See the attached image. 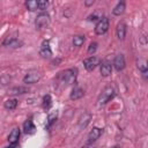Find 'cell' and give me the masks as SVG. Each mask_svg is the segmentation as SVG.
Masks as SVG:
<instances>
[{"instance_id": "1", "label": "cell", "mask_w": 148, "mask_h": 148, "mask_svg": "<svg viewBox=\"0 0 148 148\" xmlns=\"http://www.w3.org/2000/svg\"><path fill=\"white\" fill-rule=\"evenodd\" d=\"M77 71L76 68H68L58 74V80L64 84H73L76 81Z\"/></svg>"}, {"instance_id": "2", "label": "cell", "mask_w": 148, "mask_h": 148, "mask_svg": "<svg viewBox=\"0 0 148 148\" xmlns=\"http://www.w3.org/2000/svg\"><path fill=\"white\" fill-rule=\"evenodd\" d=\"M114 95H116V92H114V88H113V87H111V86L105 87V88L101 91V94L98 95L97 104H98L99 106L105 105L106 103H109V102L114 97Z\"/></svg>"}, {"instance_id": "3", "label": "cell", "mask_w": 148, "mask_h": 148, "mask_svg": "<svg viewBox=\"0 0 148 148\" xmlns=\"http://www.w3.org/2000/svg\"><path fill=\"white\" fill-rule=\"evenodd\" d=\"M109 25H110L109 18H108L106 16H102V17L97 21V23H96V25H95V34L98 35V36L104 35V34L109 30Z\"/></svg>"}, {"instance_id": "4", "label": "cell", "mask_w": 148, "mask_h": 148, "mask_svg": "<svg viewBox=\"0 0 148 148\" xmlns=\"http://www.w3.org/2000/svg\"><path fill=\"white\" fill-rule=\"evenodd\" d=\"M40 79H42V74H40L39 71H37V69H30L24 75L23 82L27 83V84H32V83H37Z\"/></svg>"}, {"instance_id": "5", "label": "cell", "mask_w": 148, "mask_h": 148, "mask_svg": "<svg viewBox=\"0 0 148 148\" xmlns=\"http://www.w3.org/2000/svg\"><path fill=\"white\" fill-rule=\"evenodd\" d=\"M50 23V15L45 12H42L39 13L37 16H36V20H35V25L38 28V29H43L45 27H47Z\"/></svg>"}, {"instance_id": "6", "label": "cell", "mask_w": 148, "mask_h": 148, "mask_svg": "<svg viewBox=\"0 0 148 148\" xmlns=\"http://www.w3.org/2000/svg\"><path fill=\"white\" fill-rule=\"evenodd\" d=\"M98 65H99V58H97L95 56H91L83 60V66L88 72H92Z\"/></svg>"}, {"instance_id": "7", "label": "cell", "mask_w": 148, "mask_h": 148, "mask_svg": "<svg viewBox=\"0 0 148 148\" xmlns=\"http://www.w3.org/2000/svg\"><path fill=\"white\" fill-rule=\"evenodd\" d=\"M125 66H126V61H125L124 54H121V53L117 54L114 57V59H113V67L116 68V71L120 72V71H123L125 68Z\"/></svg>"}, {"instance_id": "8", "label": "cell", "mask_w": 148, "mask_h": 148, "mask_svg": "<svg viewBox=\"0 0 148 148\" xmlns=\"http://www.w3.org/2000/svg\"><path fill=\"white\" fill-rule=\"evenodd\" d=\"M39 54L43 58H50L52 56V51H51V46H50V42L49 40H43L40 49H39Z\"/></svg>"}, {"instance_id": "9", "label": "cell", "mask_w": 148, "mask_h": 148, "mask_svg": "<svg viewBox=\"0 0 148 148\" xmlns=\"http://www.w3.org/2000/svg\"><path fill=\"white\" fill-rule=\"evenodd\" d=\"M91 120V113L90 112H83L80 117H79V120H77V125L80 128H86L89 123Z\"/></svg>"}, {"instance_id": "10", "label": "cell", "mask_w": 148, "mask_h": 148, "mask_svg": "<svg viewBox=\"0 0 148 148\" xmlns=\"http://www.w3.org/2000/svg\"><path fill=\"white\" fill-rule=\"evenodd\" d=\"M102 128H99V127H92L91 130H90V132L88 133V143H92V142H95L97 139H99V136L102 135Z\"/></svg>"}, {"instance_id": "11", "label": "cell", "mask_w": 148, "mask_h": 148, "mask_svg": "<svg viewBox=\"0 0 148 148\" xmlns=\"http://www.w3.org/2000/svg\"><path fill=\"white\" fill-rule=\"evenodd\" d=\"M2 45L3 46H9V47H21L23 45V43L17 39L16 37H7L3 42H2Z\"/></svg>"}, {"instance_id": "12", "label": "cell", "mask_w": 148, "mask_h": 148, "mask_svg": "<svg viewBox=\"0 0 148 148\" xmlns=\"http://www.w3.org/2000/svg\"><path fill=\"white\" fill-rule=\"evenodd\" d=\"M20 134H21V131L18 127H15L10 131V133L8 134V142L9 145H17L18 142V139H20Z\"/></svg>"}, {"instance_id": "13", "label": "cell", "mask_w": 148, "mask_h": 148, "mask_svg": "<svg viewBox=\"0 0 148 148\" xmlns=\"http://www.w3.org/2000/svg\"><path fill=\"white\" fill-rule=\"evenodd\" d=\"M126 31H127V27L124 22H119L117 28H116V36L118 39L120 40H124L125 39V36H126Z\"/></svg>"}, {"instance_id": "14", "label": "cell", "mask_w": 148, "mask_h": 148, "mask_svg": "<svg viewBox=\"0 0 148 148\" xmlns=\"http://www.w3.org/2000/svg\"><path fill=\"white\" fill-rule=\"evenodd\" d=\"M23 132L25 134H34L36 132V126H35V124H34L31 118H29V119H27L24 121V124H23Z\"/></svg>"}, {"instance_id": "15", "label": "cell", "mask_w": 148, "mask_h": 148, "mask_svg": "<svg viewBox=\"0 0 148 148\" xmlns=\"http://www.w3.org/2000/svg\"><path fill=\"white\" fill-rule=\"evenodd\" d=\"M83 96H84V90L82 88H80V87H75V88L72 89L71 95H69V98L72 101H76V99L82 98Z\"/></svg>"}, {"instance_id": "16", "label": "cell", "mask_w": 148, "mask_h": 148, "mask_svg": "<svg viewBox=\"0 0 148 148\" xmlns=\"http://www.w3.org/2000/svg\"><path fill=\"white\" fill-rule=\"evenodd\" d=\"M125 7H126L125 1H119V2L113 7V9H112V14L116 15V16L121 15V14L125 12Z\"/></svg>"}, {"instance_id": "17", "label": "cell", "mask_w": 148, "mask_h": 148, "mask_svg": "<svg viewBox=\"0 0 148 148\" xmlns=\"http://www.w3.org/2000/svg\"><path fill=\"white\" fill-rule=\"evenodd\" d=\"M99 71H101L102 76H105V77H106V76H109V75L112 73V66H111L109 62H102Z\"/></svg>"}, {"instance_id": "18", "label": "cell", "mask_w": 148, "mask_h": 148, "mask_svg": "<svg viewBox=\"0 0 148 148\" xmlns=\"http://www.w3.org/2000/svg\"><path fill=\"white\" fill-rule=\"evenodd\" d=\"M17 104H18V102H17L16 98H9V99L5 101L3 106H5V109H7V110H14V109H16Z\"/></svg>"}, {"instance_id": "19", "label": "cell", "mask_w": 148, "mask_h": 148, "mask_svg": "<svg viewBox=\"0 0 148 148\" xmlns=\"http://www.w3.org/2000/svg\"><path fill=\"white\" fill-rule=\"evenodd\" d=\"M57 118H58V112H57V111L49 113V116H47V124H46V128H50V127L56 123Z\"/></svg>"}, {"instance_id": "20", "label": "cell", "mask_w": 148, "mask_h": 148, "mask_svg": "<svg viewBox=\"0 0 148 148\" xmlns=\"http://www.w3.org/2000/svg\"><path fill=\"white\" fill-rule=\"evenodd\" d=\"M84 40H86L84 36H82V35H75L73 37V45L76 46V47H80V46L83 45Z\"/></svg>"}, {"instance_id": "21", "label": "cell", "mask_w": 148, "mask_h": 148, "mask_svg": "<svg viewBox=\"0 0 148 148\" xmlns=\"http://www.w3.org/2000/svg\"><path fill=\"white\" fill-rule=\"evenodd\" d=\"M136 66H138V68L141 71V73H146V72H148V66H147V60L146 59H139L138 61H136Z\"/></svg>"}, {"instance_id": "22", "label": "cell", "mask_w": 148, "mask_h": 148, "mask_svg": "<svg viewBox=\"0 0 148 148\" xmlns=\"http://www.w3.org/2000/svg\"><path fill=\"white\" fill-rule=\"evenodd\" d=\"M25 7L34 12V10H37L38 9V1L37 0H29V1H25Z\"/></svg>"}, {"instance_id": "23", "label": "cell", "mask_w": 148, "mask_h": 148, "mask_svg": "<svg viewBox=\"0 0 148 148\" xmlns=\"http://www.w3.org/2000/svg\"><path fill=\"white\" fill-rule=\"evenodd\" d=\"M27 91H28L27 88L15 87V88H12V89L9 90V94H13V95H15V94H24V92H27Z\"/></svg>"}, {"instance_id": "24", "label": "cell", "mask_w": 148, "mask_h": 148, "mask_svg": "<svg viewBox=\"0 0 148 148\" xmlns=\"http://www.w3.org/2000/svg\"><path fill=\"white\" fill-rule=\"evenodd\" d=\"M51 104H52V99H51V96L47 94V95H45L43 97V106L45 109H49L51 106Z\"/></svg>"}, {"instance_id": "25", "label": "cell", "mask_w": 148, "mask_h": 148, "mask_svg": "<svg viewBox=\"0 0 148 148\" xmlns=\"http://www.w3.org/2000/svg\"><path fill=\"white\" fill-rule=\"evenodd\" d=\"M97 45H98V44H97L96 42L90 43L89 46H88V53H95L96 50H97Z\"/></svg>"}, {"instance_id": "26", "label": "cell", "mask_w": 148, "mask_h": 148, "mask_svg": "<svg viewBox=\"0 0 148 148\" xmlns=\"http://www.w3.org/2000/svg\"><path fill=\"white\" fill-rule=\"evenodd\" d=\"M47 5H49V2H47V1H45V0H40V1H38V9L43 12L44 9H46Z\"/></svg>"}, {"instance_id": "27", "label": "cell", "mask_w": 148, "mask_h": 148, "mask_svg": "<svg viewBox=\"0 0 148 148\" xmlns=\"http://www.w3.org/2000/svg\"><path fill=\"white\" fill-rule=\"evenodd\" d=\"M101 17H102V16H98L97 13H94V14H91V15L88 16V20H89V21H96V20H99Z\"/></svg>"}, {"instance_id": "28", "label": "cell", "mask_w": 148, "mask_h": 148, "mask_svg": "<svg viewBox=\"0 0 148 148\" xmlns=\"http://www.w3.org/2000/svg\"><path fill=\"white\" fill-rule=\"evenodd\" d=\"M94 2H95L94 0H89V1H84V5H86L87 7H89V6H91Z\"/></svg>"}, {"instance_id": "29", "label": "cell", "mask_w": 148, "mask_h": 148, "mask_svg": "<svg viewBox=\"0 0 148 148\" xmlns=\"http://www.w3.org/2000/svg\"><path fill=\"white\" fill-rule=\"evenodd\" d=\"M81 148H94V147H92V145H91V143H87V145L82 146Z\"/></svg>"}, {"instance_id": "30", "label": "cell", "mask_w": 148, "mask_h": 148, "mask_svg": "<svg viewBox=\"0 0 148 148\" xmlns=\"http://www.w3.org/2000/svg\"><path fill=\"white\" fill-rule=\"evenodd\" d=\"M16 146L17 145H9L8 147H5V148H16Z\"/></svg>"}, {"instance_id": "31", "label": "cell", "mask_w": 148, "mask_h": 148, "mask_svg": "<svg viewBox=\"0 0 148 148\" xmlns=\"http://www.w3.org/2000/svg\"><path fill=\"white\" fill-rule=\"evenodd\" d=\"M112 148H121V147H120V146H118V145H117V146H113V147H112Z\"/></svg>"}]
</instances>
